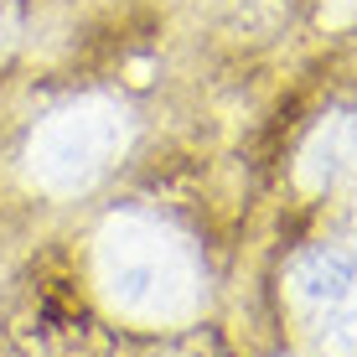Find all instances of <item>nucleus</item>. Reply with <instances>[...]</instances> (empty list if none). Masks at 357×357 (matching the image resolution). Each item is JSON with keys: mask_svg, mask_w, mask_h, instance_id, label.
I'll list each match as a JSON object with an SVG mask.
<instances>
[{"mask_svg": "<svg viewBox=\"0 0 357 357\" xmlns=\"http://www.w3.org/2000/svg\"><path fill=\"white\" fill-rule=\"evenodd\" d=\"M16 26H21V16H16V0H0V52H6L10 42H16Z\"/></svg>", "mask_w": 357, "mask_h": 357, "instance_id": "nucleus-6", "label": "nucleus"}, {"mask_svg": "<svg viewBox=\"0 0 357 357\" xmlns=\"http://www.w3.org/2000/svg\"><path fill=\"white\" fill-rule=\"evenodd\" d=\"M326 352L331 357H357V285L352 295L331 311V326H326Z\"/></svg>", "mask_w": 357, "mask_h": 357, "instance_id": "nucleus-5", "label": "nucleus"}, {"mask_svg": "<svg viewBox=\"0 0 357 357\" xmlns=\"http://www.w3.org/2000/svg\"><path fill=\"white\" fill-rule=\"evenodd\" d=\"M93 275L104 301L119 316L145 326H166V321H187L202 305V269L197 254L187 249L181 233H171L155 218H109L98 228V249H93Z\"/></svg>", "mask_w": 357, "mask_h": 357, "instance_id": "nucleus-1", "label": "nucleus"}, {"mask_svg": "<svg viewBox=\"0 0 357 357\" xmlns=\"http://www.w3.org/2000/svg\"><path fill=\"white\" fill-rule=\"evenodd\" d=\"M352 16H357V0H326V10H321L326 26H342V21H352Z\"/></svg>", "mask_w": 357, "mask_h": 357, "instance_id": "nucleus-7", "label": "nucleus"}, {"mask_svg": "<svg viewBox=\"0 0 357 357\" xmlns=\"http://www.w3.org/2000/svg\"><path fill=\"white\" fill-rule=\"evenodd\" d=\"M352 155H357V119H352V114H331L326 125H316L311 140L301 145L295 181H301L305 192H326L331 181L347 171Z\"/></svg>", "mask_w": 357, "mask_h": 357, "instance_id": "nucleus-4", "label": "nucleus"}, {"mask_svg": "<svg viewBox=\"0 0 357 357\" xmlns=\"http://www.w3.org/2000/svg\"><path fill=\"white\" fill-rule=\"evenodd\" d=\"M130 140V119L109 98H78L36 125L26 145V171L42 192L52 197H78L89 192L109 166L119 161Z\"/></svg>", "mask_w": 357, "mask_h": 357, "instance_id": "nucleus-2", "label": "nucleus"}, {"mask_svg": "<svg viewBox=\"0 0 357 357\" xmlns=\"http://www.w3.org/2000/svg\"><path fill=\"white\" fill-rule=\"evenodd\" d=\"M352 285H357V264L342 249H311V254H301V259L290 264V280H285L290 305L301 316H331L352 295Z\"/></svg>", "mask_w": 357, "mask_h": 357, "instance_id": "nucleus-3", "label": "nucleus"}]
</instances>
